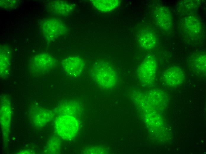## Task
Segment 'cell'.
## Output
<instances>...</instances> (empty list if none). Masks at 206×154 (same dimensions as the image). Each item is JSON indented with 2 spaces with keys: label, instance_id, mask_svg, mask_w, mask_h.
<instances>
[{
  "label": "cell",
  "instance_id": "9",
  "mask_svg": "<svg viewBox=\"0 0 206 154\" xmlns=\"http://www.w3.org/2000/svg\"><path fill=\"white\" fill-rule=\"evenodd\" d=\"M155 17L157 24L161 29L167 30L171 28V15L166 8L161 6L157 7L155 11Z\"/></svg>",
  "mask_w": 206,
  "mask_h": 154
},
{
  "label": "cell",
  "instance_id": "1",
  "mask_svg": "<svg viewBox=\"0 0 206 154\" xmlns=\"http://www.w3.org/2000/svg\"><path fill=\"white\" fill-rule=\"evenodd\" d=\"M90 71L93 81L104 89L113 88L118 82V72L112 65L106 62H96L91 66Z\"/></svg>",
  "mask_w": 206,
  "mask_h": 154
},
{
  "label": "cell",
  "instance_id": "15",
  "mask_svg": "<svg viewBox=\"0 0 206 154\" xmlns=\"http://www.w3.org/2000/svg\"><path fill=\"white\" fill-rule=\"evenodd\" d=\"M186 27L190 32L196 33L199 31L200 25L199 22L195 17H190L185 20Z\"/></svg>",
  "mask_w": 206,
  "mask_h": 154
},
{
  "label": "cell",
  "instance_id": "18",
  "mask_svg": "<svg viewBox=\"0 0 206 154\" xmlns=\"http://www.w3.org/2000/svg\"><path fill=\"white\" fill-rule=\"evenodd\" d=\"M18 2L17 0L0 1V7L4 9H10L15 8L18 6Z\"/></svg>",
  "mask_w": 206,
  "mask_h": 154
},
{
  "label": "cell",
  "instance_id": "3",
  "mask_svg": "<svg viewBox=\"0 0 206 154\" xmlns=\"http://www.w3.org/2000/svg\"><path fill=\"white\" fill-rule=\"evenodd\" d=\"M157 68V61L151 54L147 55L139 66L137 70L138 78L145 85H150L155 81Z\"/></svg>",
  "mask_w": 206,
  "mask_h": 154
},
{
  "label": "cell",
  "instance_id": "11",
  "mask_svg": "<svg viewBox=\"0 0 206 154\" xmlns=\"http://www.w3.org/2000/svg\"><path fill=\"white\" fill-rule=\"evenodd\" d=\"M138 39L140 46L147 50L153 48L157 43V39L154 33L148 29L142 30L139 35Z\"/></svg>",
  "mask_w": 206,
  "mask_h": 154
},
{
  "label": "cell",
  "instance_id": "4",
  "mask_svg": "<svg viewBox=\"0 0 206 154\" xmlns=\"http://www.w3.org/2000/svg\"><path fill=\"white\" fill-rule=\"evenodd\" d=\"M41 25L43 34L49 40L57 38L65 33L67 31L65 25L57 19H45Z\"/></svg>",
  "mask_w": 206,
  "mask_h": 154
},
{
  "label": "cell",
  "instance_id": "14",
  "mask_svg": "<svg viewBox=\"0 0 206 154\" xmlns=\"http://www.w3.org/2000/svg\"><path fill=\"white\" fill-rule=\"evenodd\" d=\"M91 2L97 10L103 12H108L117 8L120 4L118 0H93Z\"/></svg>",
  "mask_w": 206,
  "mask_h": 154
},
{
  "label": "cell",
  "instance_id": "16",
  "mask_svg": "<svg viewBox=\"0 0 206 154\" xmlns=\"http://www.w3.org/2000/svg\"><path fill=\"white\" fill-rule=\"evenodd\" d=\"M60 144L57 138H54L51 139L47 145V149L49 153H57L59 150Z\"/></svg>",
  "mask_w": 206,
  "mask_h": 154
},
{
  "label": "cell",
  "instance_id": "7",
  "mask_svg": "<svg viewBox=\"0 0 206 154\" xmlns=\"http://www.w3.org/2000/svg\"><path fill=\"white\" fill-rule=\"evenodd\" d=\"M62 65L68 76L76 78L80 76L83 72L86 63L84 60L79 57L70 56L62 60Z\"/></svg>",
  "mask_w": 206,
  "mask_h": 154
},
{
  "label": "cell",
  "instance_id": "13",
  "mask_svg": "<svg viewBox=\"0 0 206 154\" xmlns=\"http://www.w3.org/2000/svg\"><path fill=\"white\" fill-rule=\"evenodd\" d=\"M49 6L54 13L61 15H68L74 9L73 4L63 1H54L50 4Z\"/></svg>",
  "mask_w": 206,
  "mask_h": 154
},
{
  "label": "cell",
  "instance_id": "10",
  "mask_svg": "<svg viewBox=\"0 0 206 154\" xmlns=\"http://www.w3.org/2000/svg\"><path fill=\"white\" fill-rule=\"evenodd\" d=\"M30 113L31 120L37 127L43 126L52 118V113L50 111L42 108H33Z\"/></svg>",
  "mask_w": 206,
  "mask_h": 154
},
{
  "label": "cell",
  "instance_id": "12",
  "mask_svg": "<svg viewBox=\"0 0 206 154\" xmlns=\"http://www.w3.org/2000/svg\"><path fill=\"white\" fill-rule=\"evenodd\" d=\"M8 48L1 47L0 49V77L7 78L9 73L10 52Z\"/></svg>",
  "mask_w": 206,
  "mask_h": 154
},
{
  "label": "cell",
  "instance_id": "2",
  "mask_svg": "<svg viewBox=\"0 0 206 154\" xmlns=\"http://www.w3.org/2000/svg\"><path fill=\"white\" fill-rule=\"evenodd\" d=\"M54 127L59 136L64 139L68 140L75 137L78 131V125L74 117L63 114L56 119Z\"/></svg>",
  "mask_w": 206,
  "mask_h": 154
},
{
  "label": "cell",
  "instance_id": "8",
  "mask_svg": "<svg viewBox=\"0 0 206 154\" xmlns=\"http://www.w3.org/2000/svg\"><path fill=\"white\" fill-rule=\"evenodd\" d=\"M162 78L164 82L167 85L176 86L181 84L185 79V74L178 66H173L164 72Z\"/></svg>",
  "mask_w": 206,
  "mask_h": 154
},
{
  "label": "cell",
  "instance_id": "5",
  "mask_svg": "<svg viewBox=\"0 0 206 154\" xmlns=\"http://www.w3.org/2000/svg\"><path fill=\"white\" fill-rule=\"evenodd\" d=\"M12 116V106L9 97L3 94L0 97V124L4 137L9 134Z\"/></svg>",
  "mask_w": 206,
  "mask_h": 154
},
{
  "label": "cell",
  "instance_id": "6",
  "mask_svg": "<svg viewBox=\"0 0 206 154\" xmlns=\"http://www.w3.org/2000/svg\"><path fill=\"white\" fill-rule=\"evenodd\" d=\"M56 63L55 58L49 53L42 52L34 56L30 65L32 69L37 72H48L54 67Z\"/></svg>",
  "mask_w": 206,
  "mask_h": 154
},
{
  "label": "cell",
  "instance_id": "17",
  "mask_svg": "<svg viewBox=\"0 0 206 154\" xmlns=\"http://www.w3.org/2000/svg\"><path fill=\"white\" fill-rule=\"evenodd\" d=\"M195 67L198 71L203 73L206 72V56L202 55L196 60Z\"/></svg>",
  "mask_w": 206,
  "mask_h": 154
}]
</instances>
